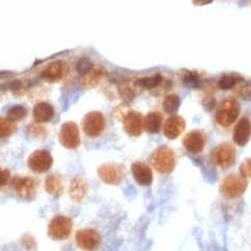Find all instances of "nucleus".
Wrapping results in <instances>:
<instances>
[{
	"label": "nucleus",
	"mask_w": 251,
	"mask_h": 251,
	"mask_svg": "<svg viewBox=\"0 0 251 251\" xmlns=\"http://www.w3.org/2000/svg\"><path fill=\"white\" fill-rule=\"evenodd\" d=\"M46 191L54 197H59L64 191V180L59 175H49L44 182Z\"/></svg>",
	"instance_id": "obj_21"
},
{
	"label": "nucleus",
	"mask_w": 251,
	"mask_h": 251,
	"mask_svg": "<svg viewBox=\"0 0 251 251\" xmlns=\"http://www.w3.org/2000/svg\"><path fill=\"white\" fill-rule=\"evenodd\" d=\"M13 190L22 200H33L37 194V182L28 176H15L12 180Z\"/></svg>",
	"instance_id": "obj_9"
},
{
	"label": "nucleus",
	"mask_w": 251,
	"mask_h": 251,
	"mask_svg": "<svg viewBox=\"0 0 251 251\" xmlns=\"http://www.w3.org/2000/svg\"><path fill=\"white\" fill-rule=\"evenodd\" d=\"M163 78L161 75H149V77L141 78V79L137 80L138 86L143 87V88H156L162 83Z\"/></svg>",
	"instance_id": "obj_27"
},
{
	"label": "nucleus",
	"mask_w": 251,
	"mask_h": 251,
	"mask_svg": "<svg viewBox=\"0 0 251 251\" xmlns=\"http://www.w3.org/2000/svg\"><path fill=\"white\" fill-rule=\"evenodd\" d=\"M97 174L100 180L107 185H120L125 178V167H122L118 163H104L100 165L97 170Z\"/></svg>",
	"instance_id": "obj_10"
},
{
	"label": "nucleus",
	"mask_w": 251,
	"mask_h": 251,
	"mask_svg": "<svg viewBox=\"0 0 251 251\" xmlns=\"http://www.w3.org/2000/svg\"><path fill=\"white\" fill-rule=\"evenodd\" d=\"M58 140L64 149L75 150L80 146L79 128L75 122L67 121L60 126Z\"/></svg>",
	"instance_id": "obj_7"
},
{
	"label": "nucleus",
	"mask_w": 251,
	"mask_h": 251,
	"mask_svg": "<svg viewBox=\"0 0 251 251\" xmlns=\"http://www.w3.org/2000/svg\"><path fill=\"white\" fill-rule=\"evenodd\" d=\"M17 131L14 122L9 121L6 117H0V138L10 137Z\"/></svg>",
	"instance_id": "obj_25"
},
{
	"label": "nucleus",
	"mask_w": 251,
	"mask_h": 251,
	"mask_svg": "<svg viewBox=\"0 0 251 251\" xmlns=\"http://www.w3.org/2000/svg\"><path fill=\"white\" fill-rule=\"evenodd\" d=\"M244 82V78L239 75H224L217 82V86L221 89H231L239 83Z\"/></svg>",
	"instance_id": "obj_23"
},
{
	"label": "nucleus",
	"mask_w": 251,
	"mask_h": 251,
	"mask_svg": "<svg viewBox=\"0 0 251 251\" xmlns=\"http://www.w3.org/2000/svg\"><path fill=\"white\" fill-rule=\"evenodd\" d=\"M186 128V121L181 116L174 114L169 117L163 123V134L169 140H176L178 136L182 134V132Z\"/></svg>",
	"instance_id": "obj_14"
},
{
	"label": "nucleus",
	"mask_w": 251,
	"mask_h": 251,
	"mask_svg": "<svg viewBox=\"0 0 251 251\" xmlns=\"http://www.w3.org/2000/svg\"><path fill=\"white\" fill-rule=\"evenodd\" d=\"M182 82L188 87H199V84H200V78L194 72L185 71V75H182Z\"/></svg>",
	"instance_id": "obj_30"
},
{
	"label": "nucleus",
	"mask_w": 251,
	"mask_h": 251,
	"mask_svg": "<svg viewBox=\"0 0 251 251\" xmlns=\"http://www.w3.org/2000/svg\"><path fill=\"white\" fill-rule=\"evenodd\" d=\"M207 143V136L201 129H192L183 136L182 146L187 152L192 154H199L205 150Z\"/></svg>",
	"instance_id": "obj_12"
},
{
	"label": "nucleus",
	"mask_w": 251,
	"mask_h": 251,
	"mask_svg": "<svg viewBox=\"0 0 251 251\" xmlns=\"http://www.w3.org/2000/svg\"><path fill=\"white\" fill-rule=\"evenodd\" d=\"M75 69H77V72L80 75H86L93 69V63L86 57L80 58L77 62V64H75Z\"/></svg>",
	"instance_id": "obj_29"
},
{
	"label": "nucleus",
	"mask_w": 251,
	"mask_h": 251,
	"mask_svg": "<svg viewBox=\"0 0 251 251\" xmlns=\"http://www.w3.org/2000/svg\"><path fill=\"white\" fill-rule=\"evenodd\" d=\"M240 175L245 177V178L251 177V157L241 162V165H240Z\"/></svg>",
	"instance_id": "obj_31"
},
{
	"label": "nucleus",
	"mask_w": 251,
	"mask_h": 251,
	"mask_svg": "<svg viewBox=\"0 0 251 251\" xmlns=\"http://www.w3.org/2000/svg\"><path fill=\"white\" fill-rule=\"evenodd\" d=\"M73 231V221L66 215H57L48 225V236L55 241L69 239Z\"/></svg>",
	"instance_id": "obj_5"
},
{
	"label": "nucleus",
	"mask_w": 251,
	"mask_h": 251,
	"mask_svg": "<svg viewBox=\"0 0 251 251\" xmlns=\"http://www.w3.org/2000/svg\"><path fill=\"white\" fill-rule=\"evenodd\" d=\"M163 127V116L160 112H149L143 117V128L151 134H157Z\"/></svg>",
	"instance_id": "obj_19"
},
{
	"label": "nucleus",
	"mask_w": 251,
	"mask_h": 251,
	"mask_svg": "<svg viewBox=\"0 0 251 251\" xmlns=\"http://www.w3.org/2000/svg\"><path fill=\"white\" fill-rule=\"evenodd\" d=\"M234 142L237 146H245L251 138V121L249 117H243L236 123L232 133Z\"/></svg>",
	"instance_id": "obj_16"
},
{
	"label": "nucleus",
	"mask_w": 251,
	"mask_h": 251,
	"mask_svg": "<svg viewBox=\"0 0 251 251\" xmlns=\"http://www.w3.org/2000/svg\"><path fill=\"white\" fill-rule=\"evenodd\" d=\"M210 158H211L212 165L217 166L220 169H230L236 161V150L231 143H220L211 151Z\"/></svg>",
	"instance_id": "obj_3"
},
{
	"label": "nucleus",
	"mask_w": 251,
	"mask_h": 251,
	"mask_svg": "<svg viewBox=\"0 0 251 251\" xmlns=\"http://www.w3.org/2000/svg\"><path fill=\"white\" fill-rule=\"evenodd\" d=\"M103 72L100 68H93L88 75H84V79L82 80V83L86 87H94L97 86L100 80L102 79Z\"/></svg>",
	"instance_id": "obj_26"
},
{
	"label": "nucleus",
	"mask_w": 251,
	"mask_h": 251,
	"mask_svg": "<svg viewBox=\"0 0 251 251\" xmlns=\"http://www.w3.org/2000/svg\"><path fill=\"white\" fill-rule=\"evenodd\" d=\"M10 172L6 169H1L0 167V188L4 187L5 185H8L9 181H10Z\"/></svg>",
	"instance_id": "obj_33"
},
{
	"label": "nucleus",
	"mask_w": 251,
	"mask_h": 251,
	"mask_svg": "<svg viewBox=\"0 0 251 251\" xmlns=\"http://www.w3.org/2000/svg\"><path fill=\"white\" fill-rule=\"evenodd\" d=\"M240 114V104L235 98H227L223 100L217 107L216 122L223 127L231 126Z\"/></svg>",
	"instance_id": "obj_6"
},
{
	"label": "nucleus",
	"mask_w": 251,
	"mask_h": 251,
	"mask_svg": "<svg viewBox=\"0 0 251 251\" xmlns=\"http://www.w3.org/2000/svg\"><path fill=\"white\" fill-rule=\"evenodd\" d=\"M131 172L134 181L140 186H150L153 182V172L151 167L142 161L132 163Z\"/></svg>",
	"instance_id": "obj_15"
},
{
	"label": "nucleus",
	"mask_w": 251,
	"mask_h": 251,
	"mask_svg": "<svg viewBox=\"0 0 251 251\" xmlns=\"http://www.w3.org/2000/svg\"><path fill=\"white\" fill-rule=\"evenodd\" d=\"M67 72H68V67H67L66 62L55 60V62L48 64L42 71V77L49 82H57V80L62 79L63 77H66Z\"/></svg>",
	"instance_id": "obj_17"
},
{
	"label": "nucleus",
	"mask_w": 251,
	"mask_h": 251,
	"mask_svg": "<svg viewBox=\"0 0 251 251\" xmlns=\"http://www.w3.org/2000/svg\"><path fill=\"white\" fill-rule=\"evenodd\" d=\"M75 245L83 251H96L100 246V234L94 228H80L75 232Z\"/></svg>",
	"instance_id": "obj_8"
},
{
	"label": "nucleus",
	"mask_w": 251,
	"mask_h": 251,
	"mask_svg": "<svg viewBox=\"0 0 251 251\" xmlns=\"http://www.w3.org/2000/svg\"><path fill=\"white\" fill-rule=\"evenodd\" d=\"M150 162L157 172L169 175L176 167V153L171 147L162 145L152 152Z\"/></svg>",
	"instance_id": "obj_1"
},
{
	"label": "nucleus",
	"mask_w": 251,
	"mask_h": 251,
	"mask_svg": "<svg viewBox=\"0 0 251 251\" xmlns=\"http://www.w3.org/2000/svg\"><path fill=\"white\" fill-rule=\"evenodd\" d=\"M28 114V109L24 106H20V104H17V106H13L12 108H9L8 113H6V118L12 122H17V121H22L26 117Z\"/></svg>",
	"instance_id": "obj_24"
},
{
	"label": "nucleus",
	"mask_w": 251,
	"mask_h": 251,
	"mask_svg": "<svg viewBox=\"0 0 251 251\" xmlns=\"http://www.w3.org/2000/svg\"><path fill=\"white\" fill-rule=\"evenodd\" d=\"M82 128L89 138L100 137L107 128L106 116L100 111L88 112L82 120Z\"/></svg>",
	"instance_id": "obj_2"
},
{
	"label": "nucleus",
	"mask_w": 251,
	"mask_h": 251,
	"mask_svg": "<svg viewBox=\"0 0 251 251\" xmlns=\"http://www.w3.org/2000/svg\"><path fill=\"white\" fill-rule=\"evenodd\" d=\"M125 132L131 137H138L143 132V116L137 111H128L122 118Z\"/></svg>",
	"instance_id": "obj_13"
},
{
	"label": "nucleus",
	"mask_w": 251,
	"mask_h": 251,
	"mask_svg": "<svg viewBox=\"0 0 251 251\" xmlns=\"http://www.w3.org/2000/svg\"><path fill=\"white\" fill-rule=\"evenodd\" d=\"M26 133H28L29 137L34 138V140H40V138L46 137L47 129L40 123H30L26 128Z\"/></svg>",
	"instance_id": "obj_28"
},
{
	"label": "nucleus",
	"mask_w": 251,
	"mask_h": 251,
	"mask_svg": "<svg viewBox=\"0 0 251 251\" xmlns=\"http://www.w3.org/2000/svg\"><path fill=\"white\" fill-rule=\"evenodd\" d=\"M88 195V185L83 177L77 176L72 180L71 186H69V196L75 202H80Z\"/></svg>",
	"instance_id": "obj_18"
},
{
	"label": "nucleus",
	"mask_w": 251,
	"mask_h": 251,
	"mask_svg": "<svg viewBox=\"0 0 251 251\" xmlns=\"http://www.w3.org/2000/svg\"><path fill=\"white\" fill-rule=\"evenodd\" d=\"M54 107L51 106L50 103L47 102L37 103L34 106V109H33V118H34L35 123L49 122L51 118L54 117Z\"/></svg>",
	"instance_id": "obj_20"
},
{
	"label": "nucleus",
	"mask_w": 251,
	"mask_h": 251,
	"mask_svg": "<svg viewBox=\"0 0 251 251\" xmlns=\"http://www.w3.org/2000/svg\"><path fill=\"white\" fill-rule=\"evenodd\" d=\"M237 93L240 94V97H243L244 100H251V84H243L240 86V88L237 89Z\"/></svg>",
	"instance_id": "obj_32"
},
{
	"label": "nucleus",
	"mask_w": 251,
	"mask_h": 251,
	"mask_svg": "<svg viewBox=\"0 0 251 251\" xmlns=\"http://www.w3.org/2000/svg\"><path fill=\"white\" fill-rule=\"evenodd\" d=\"M53 156L47 150H37L28 157V167L35 174H44L53 166Z\"/></svg>",
	"instance_id": "obj_11"
},
{
	"label": "nucleus",
	"mask_w": 251,
	"mask_h": 251,
	"mask_svg": "<svg viewBox=\"0 0 251 251\" xmlns=\"http://www.w3.org/2000/svg\"><path fill=\"white\" fill-rule=\"evenodd\" d=\"M248 187V181L241 175L231 174L225 177L220 185V192L226 199H239Z\"/></svg>",
	"instance_id": "obj_4"
},
{
	"label": "nucleus",
	"mask_w": 251,
	"mask_h": 251,
	"mask_svg": "<svg viewBox=\"0 0 251 251\" xmlns=\"http://www.w3.org/2000/svg\"><path fill=\"white\" fill-rule=\"evenodd\" d=\"M180 106H181V100L180 97H178V94L176 93L167 94L162 102L163 111L169 114L176 113L177 109L180 108Z\"/></svg>",
	"instance_id": "obj_22"
}]
</instances>
